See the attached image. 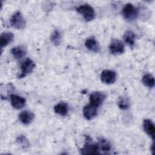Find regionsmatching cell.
<instances>
[{"instance_id":"obj_1","label":"cell","mask_w":155,"mask_h":155,"mask_svg":"<svg viewBox=\"0 0 155 155\" xmlns=\"http://www.w3.org/2000/svg\"><path fill=\"white\" fill-rule=\"evenodd\" d=\"M76 11L80 13L86 21H91L95 18V11L94 8L88 4H84L78 6Z\"/></svg>"},{"instance_id":"obj_2","label":"cell","mask_w":155,"mask_h":155,"mask_svg":"<svg viewBox=\"0 0 155 155\" xmlns=\"http://www.w3.org/2000/svg\"><path fill=\"white\" fill-rule=\"evenodd\" d=\"M81 153L82 154H100L101 152L98 143H91L90 136H86L84 146L82 149H81Z\"/></svg>"},{"instance_id":"obj_3","label":"cell","mask_w":155,"mask_h":155,"mask_svg":"<svg viewBox=\"0 0 155 155\" xmlns=\"http://www.w3.org/2000/svg\"><path fill=\"white\" fill-rule=\"evenodd\" d=\"M122 13L124 18L128 21H133L138 16V10L132 4L128 3L122 8Z\"/></svg>"},{"instance_id":"obj_4","label":"cell","mask_w":155,"mask_h":155,"mask_svg":"<svg viewBox=\"0 0 155 155\" xmlns=\"http://www.w3.org/2000/svg\"><path fill=\"white\" fill-rule=\"evenodd\" d=\"M10 22L11 25L18 30H21L25 28L26 21L19 11L16 12L11 17Z\"/></svg>"},{"instance_id":"obj_5","label":"cell","mask_w":155,"mask_h":155,"mask_svg":"<svg viewBox=\"0 0 155 155\" xmlns=\"http://www.w3.org/2000/svg\"><path fill=\"white\" fill-rule=\"evenodd\" d=\"M36 67L35 62L31 59H27L23 62L21 65V73L19 75L18 78H22L26 76L27 74L31 73Z\"/></svg>"},{"instance_id":"obj_6","label":"cell","mask_w":155,"mask_h":155,"mask_svg":"<svg viewBox=\"0 0 155 155\" xmlns=\"http://www.w3.org/2000/svg\"><path fill=\"white\" fill-rule=\"evenodd\" d=\"M101 80L105 84H112L116 80V73L111 70H104L101 74Z\"/></svg>"},{"instance_id":"obj_7","label":"cell","mask_w":155,"mask_h":155,"mask_svg":"<svg viewBox=\"0 0 155 155\" xmlns=\"http://www.w3.org/2000/svg\"><path fill=\"white\" fill-rule=\"evenodd\" d=\"M109 49L113 54H120L124 52L125 48L123 43L117 39H113L109 46Z\"/></svg>"},{"instance_id":"obj_8","label":"cell","mask_w":155,"mask_h":155,"mask_svg":"<svg viewBox=\"0 0 155 155\" xmlns=\"http://www.w3.org/2000/svg\"><path fill=\"white\" fill-rule=\"evenodd\" d=\"M106 98V95L102 91H94L90 95V102L92 105L99 107L100 106Z\"/></svg>"},{"instance_id":"obj_9","label":"cell","mask_w":155,"mask_h":155,"mask_svg":"<svg viewBox=\"0 0 155 155\" xmlns=\"http://www.w3.org/2000/svg\"><path fill=\"white\" fill-rule=\"evenodd\" d=\"M97 114V107L91 104L86 105L83 108V115L86 120H90L94 118Z\"/></svg>"},{"instance_id":"obj_10","label":"cell","mask_w":155,"mask_h":155,"mask_svg":"<svg viewBox=\"0 0 155 155\" xmlns=\"http://www.w3.org/2000/svg\"><path fill=\"white\" fill-rule=\"evenodd\" d=\"M85 45L87 48L94 53H99L101 50L100 44L94 36L88 38L85 42Z\"/></svg>"},{"instance_id":"obj_11","label":"cell","mask_w":155,"mask_h":155,"mask_svg":"<svg viewBox=\"0 0 155 155\" xmlns=\"http://www.w3.org/2000/svg\"><path fill=\"white\" fill-rule=\"evenodd\" d=\"M143 127L145 132L151 137L154 142L155 138V127L153 122L150 119H145L143 122Z\"/></svg>"},{"instance_id":"obj_12","label":"cell","mask_w":155,"mask_h":155,"mask_svg":"<svg viewBox=\"0 0 155 155\" xmlns=\"http://www.w3.org/2000/svg\"><path fill=\"white\" fill-rule=\"evenodd\" d=\"M10 102L12 106L16 109H21L25 104V99L17 94H12L10 95Z\"/></svg>"},{"instance_id":"obj_13","label":"cell","mask_w":155,"mask_h":155,"mask_svg":"<svg viewBox=\"0 0 155 155\" xmlns=\"http://www.w3.org/2000/svg\"><path fill=\"white\" fill-rule=\"evenodd\" d=\"M35 118L33 113L30 111H23L19 114V119L23 124L28 125L30 124Z\"/></svg>"},{"instance_id":"obj_14","label":"cell","mask_w":155,"mask_h":155,"mask_svg":"<svg viewBox=\"0 0 155 155\" xmlns=\"http://www.w3.org/2000/svg\"><path fill=\"white\" fill-rule=\"evenodd\" d=\"M14 39V35L12 32L5 31L2 33L0 36V45L1 48H2L3 47L8 45Z\"/></svg>"},{"instance_id":"obj_15","label":"cell","mask_w":155,"mask_h":155,"mask_svg":"<svg viewBox=\"0 0 155 155\" xmlns=\"http://www.w3.org/2000/svg\"><path fill=\"white\" fill-rule=\"evenodd\" d=\"M11 53L16 59H20L26 54L27 49L23 45H18L12 48Z\"/></svg>"},{"instance_id":"obj_16","label":"cell","mask_w":155,"mask_h":155,"mask_svg":"<svg viewBox=\"0 0 155 155\" xmlns=\"http://www.w3.org/2000/svg\"><path fill=\"white\" fill-rule=\"evenodd\" d=\"M68 105L65 102H60L54 107V113L62 116H66L68 113Z\"/></svg>"},{"instance_id":"obj_17","label":"cell","mask_w":155,"mask_h":155,"mask_svg":"<svg viewBox=\"0 0 155 155\" xmlns=\"http://www.w3.org/2000/svg\"><path fill=\"white\" fill-rule=\"evenodd\" d=\"M124 41L130 47H133L135 43L136 39V35L132 31L130 30H127L124 35L123 36Z\"/></svg>"},{"instance_id":"obj_18","label":"cell","mask_w":155,"mask_h":155,"mask_svg":"<svg viewBox=\"0 0 155 155\" xmlns=\"http://www.w3.org/2000/svg\"><path fill=\"white\" fill-rule=\"evenodd\" d=\"M51 42L56 46L59 45L62 42V35L58 30H54L50 36Z\"/></svg>"},{"instance_id":"obj_19","label":"cell","mask_w":155,"mask_h":155,"mask_svg":"<svg viewBox=\"0 0 155 155\" xmlns=\"http://www.w3.org/2000/svg\"><path fill=\"white\" fill-rule=\"evenodd\" d=\"M100 151H102L104 153H108L110 151L111 149V146L110 143L106 139H100L98 142Z\"/></svg>"},{"instance_id":"obj_20","label":"cell","mask_w":155,"mask_h":155,"mask_svg":"<svg viewBox=\"0 0 155 155\" xmlns=\"http://www.w3.org/2000/svg\"><path fill=\"white\" fill-rule=\"evenodd\" d=\"M142 82L143 85L148 88H153L154 86V78L151 74H145L142 77Z\"/></svg>"},{"instance_id":"obj_21","label":"cell","mask_w":155,"mask_h":155,"mask_svg":"<svg viewBox=\"0 0 155 155\" xmlns=\"http://www.w3.org/2000/svg\"><path fill=\"white\" fill-rule=\"evenodd\" d=\"M117 104L119 108L122 110H127L130 106V103L128 99L124 97H121L119 98Z\"/></svg>"},{"instance_id":"obj_22","label":"cell","mask_w":155,"mask_h":155,"mask_svg":"<svg viewBox=\"0 0 155 155\" xmlns=\"http://www.w3.org/2000/svg\"><path fill=\"white\" fill-rule=\"evenodd\" d=\"M16 142L22 148L25 149L29 147V142L24 135H21L16 139Z\"/></svg>"}]
</instances>
